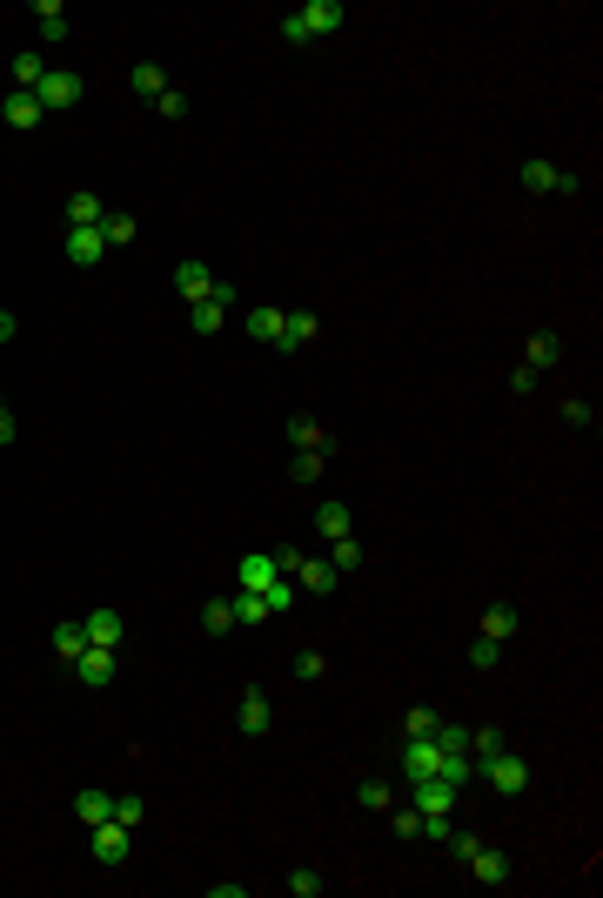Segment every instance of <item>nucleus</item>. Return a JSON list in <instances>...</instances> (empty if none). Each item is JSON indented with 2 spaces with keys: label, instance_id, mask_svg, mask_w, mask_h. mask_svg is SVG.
Listing matches in <instances>:
<instances>
[{
  "label": "nucleus",
  "instance_id": "nucleus-36",
  "mask_svg": "<svg viewBox=\"0 0 603 898\" xmlns=\"http://www.w3.org/2000/svg\"><path fill=\"white\" fill-rule=\"evenodd\" d=\"M490 751H503V731H496V724H483V731H469V758L483 764Z\"/></svg>",
  "mask_w": 603,
  "mask_h": 898
},
{
  "label": "nucleus",
  "instance_id": "nucleus-24",
  "mask_svg": "<svg viewBox=\"0 0 603 898\" xmlns=\"http://www.w3.org/2000/svg\"><path fill=\"white\" fill-rule=\"evenodd\" d=\"M47 81V61L41 54H34V47H27V54H14V94H34Z\"/></svg>",
  "mask_w": 603,
  "mask_h": 898
},
{
  "label": "nucleus",
  "instance_id": "nucleus-16",
  "mask_svg": "<svg viewBox=\"0 0 603 898\" xmlns=\"http://www.w3.org/2000/svg\"><path fill=\"white\" fill-rule=\"evenodd\" d=\"M335 577H342V570H335L329 557H302V563H295V584H302V590H315V597H329V590H335Z\"/></svg>",
  "mask_w": 603,
  "mask_h": 898
},
{
  "label": "nucleus",
  "instance_id": "nucleus-11",
  "mask_svg": "<svg viewBox=\"0 0 603 898\" xmlns=\"http://www.w3.org/2000/svg\"><path fill=\"white\" fill-rule=\"evenodd\" d=\"M235 724H242V738H268V691L248 684L242 704H235Z\"/></svg>",
  "mask_w": 603,
  "mask_h": 898
},
{
  "label": "nucleus",
  "instance_id": "nucleus-5",
  "mask_svg": "<svg viewBox=\"0 0 603 898\" xmlns=\"http://www.w3.org/2000/svg\"><path fill=\"white\" fill-rule=\"evenodd\" d=\"M81 94H88V74H61V68H54L41 88H34V101H41L47 114H61V108H74Z\"/></svg>",
  "mask_w": 603,
  "mask_h": 898
},
{
  "label": "nucleus",
  "instance_id": "nucleus-10",
  "mask_svg": "<svg viewBox=\"0 0 603 898\" xmlns=\"http://www.w3.org/2000/svg\"><path fill=\"white\" fill-rule=\"evenodd\" d=\"M101 255H108V235H101V228H67V262H74V269H94Z\"/></svg>",
  "mask_w": 603,
  "mask_h": 898
},
{
  "label": "nucleus",
  "instance_id": "nucleus-41",
  "mask_svg": "<svg viewBox=\"0 0 603 898\" xmlns=\"http://www.w3.org/2000/svg\"><path fill=\"white\" fill-rule=\"evenodd\" d=\"M496 657H503V644H496V637H476V644H469V664H476V671H490Z\"/></svg>",
  "mask_w": 603,
  "mask_h": 898
},
{
  "label": "nucleus",
  "instance_id": "nucleus-47",
  "mask_svg": "<svg viewBox=\"0 0 603 898\" xmlns=\"http://www.w3.org/2000/svg\"><path fill=\"white\" fill-rule=\"evenodd\" d=\"M14 329H21V322H14V315H7V309H0V342H7V336H14Z\"/></svg>",
  "mask_w": 603,
  "mask_h": 898
},
{
  "label": "nucleus",
  "instance_id": "nucleus-18",
  "mask_svg": "<svg viewBox=\"0 0 603 898\" xmlns=\"http://www.w3.org/2000/svg\"><path fill=\"white\" fill-rule=\"evenodd\" d=\"M315 530H322V543L356 537V517H349V503H315Z\"/></svg>",
  "mask_w": 603,
  "mask_h": 898
},
{
  "label": "nucleus",
  "instance_id": "nucleus-45",
  "mask_svg": "<svg viewBox=\"0 0 603 898\" xmlns=\"http://www.w3.org/2000/svg\"><path fill=\"white\" fill-rule=\"evenodd\" d=\"M248 892H255L248 878H215V898H248Z\"/></svg>",
  "mask_w": 603,
  "mask_h": 898
},
{
  "label": "nucleus",
  "instance_id": "nucleus-43",
  "mask_svg": "<svg viewBox=\"0 0 603 898\" xmlns=\"http://www.w3.org/2000/svg\"><path fill=\"white\" fill-rule=\"evenodd\" d=\"M155 108H161V121H188V94H181V88H168V94L155 101Z\"/></svg>",
  "mask_w": 603,
  "mask_h": 898
},
{
  "label": "nucleus",
  "instance_id": "nucleus-21",
  "mask_svg": "<svg viewBox=\"0 0 603 898\" xmlns=\"http://www.w3.org/2000/svg\"><path fill=\"white\" fill-rule=\"evenodd\" d=\"M74 818H81V825H108V818H114V798H108L101 785L74 791Z\"/></svg>",
  "mask_w": 603,
  "mask_h": 898
},
{
  "label": "nucleus",
  "instance_id": "nucleus-31",
  "mask_svg": "<svg viewBox=\"0 0 603 898\" xmlns=\"http://www.w3.org/2000/svg\"><path fill=\"white\" fill-rule=\"evenodd\" d=\"M275 610H268L262 590H235V624H268Z\"/></svg>",
  "mask_w": 603,
  "mask_h": 898
},
{
  "label": "nucleus",
  "instance_id": "nucleus-35",
  "mask_svg": "<svg viewBox=\"0 0 603 898\" xmlns=\"http://www.w3.org/2000/svg\"><path fill=\"white\" fill-rule=\"evenodd\" d=\"M282 885H289L295 898H315V892H322V872H315V865H295V872L282 878Z\"/></svg>",
  "mask_w": 603,
  "mask_h": 898
},
{
  "label": "nucleus",
  "instance_id": "nucleus-30",
  "mask_svg": "<svg viewBox=\"0 0 603 898\" xmlns=\"http://www.w3.org/2000/svg\"><path fill=\"white\" fill-rule=\"evenodd\" d=\"M476 637H496V644H510V637H516V610H510V604H490V610H483V630H476Z\"/></svg>",
  "mask_w": 603,
  "mask_h": 898
},
{
  "label": "nucleus",
  "instance_id": "nucleus-4",
  "mask_svg": "<svg viewBox=\"0 0 603 898\" xmlns=\"http://www.w3.org/2000/svg\"><path fill=\"white\" fill-rule=\"evenodd\" d=\"M443 764H449V751L436 738H402V771H409V785H416V778H443Z\"/></svg>",
  "mask_w": 603,
  "mask_h": 898
},
{
  "label": "nucleus",
  "instance_id": "nucleus-38",
  "mask_svg": "<svg viewBox=\"0 0 603 898\" xmlns=\"http://www.w3.org/2000/svg\"><path fill=\"white\" fill-rule=\"evenodd\" d=\"M329 563H335V570H356V563H362V543H356V537H335V543H329Z\"/></svg>",
  "mask_w": 603,
  "mask_h": 898
},
{
  "label": "nucleus",
  "instance_id": "nucleus-14",
  "mask_svg": "<svg viewBox=\"0 0 603 898\" xmlns=\"http://www.w3.org/2000/svg\"><path fill=\"white\" fill-rule=\"evenodd\" d=\"M275 584H282L275 557H242L235 563V590H275Z\"/></svg>",
  "mask_w": 603,
  "mask_h": 898
},
{
  "label": "nucleus",
  "instance_id": "nucleus-39",
  "mask_svg": "<svg viewBox=\"0 0 603 898\" xmlns=\"http://www.w3.org/2000/svg\"><path fill=\"white\" fill-rule=\"evenodd\" d=\"M356 798H362V805H369V811H389V805H396V798H389V785H382V778H362V785H356Z\"/></svg>",
  "mask_w": 603,
  "mask_h": 898
},
{
  "label": "nucleus",
  "instance_id": "nucleus-27",
  "mask_svg": "<svg viewBox=\"0 0 603 898\" xmlns=\"http://www.w3.org/2000/svg\"><path fill=\"white\" fill-rule=\"evenodd\" d=\"M34 21H41V41H67V7L61 0H34Z\"/></svg>",
  "mask_w": 603,
  "mask_h": 898
},
{
  "label": "nucleus",
  "instance_id": "nucleus-22",
  "mask_svg": "<svg viewBox=\"0 0 603 898\" xmlns=\"http://www.w3.org/2000/svg\"><path fill=\"white\" fill-rule=\"evenodd\" d=\"M128 81H134V94H141V101H161V94H168V74H161V61H134Z\"/></svg>",
  "mask_w": 603,
  "mask_h": 898
},
{
  "label": "nucleus",
  "instance_id": "nucleus-6",
  "mask_svg": "<svg viewBox=\"0 0 603 898\" xmlns=\"http://www.w3.org/2000/svg\"><path fill=\"white\" fill-rule=\"evenodd\" d=\"M114 671H121V664H114V651H108V644H88V651L74 657V677H81L88 691H108V684H114Z\"/></svg>",
  "mask_w": 603,
  "mask_h": 898
},
{
  "label": "nucleus",
  "instance_id": "nucleus-40",
  "mask_svg": "<svg viewBox=\"0 0 603 898\" xmlns=\"http://www.w3.org/2000/svg\"><path fill=\"white\" fill-rule=\"evenodd\" d=\"M563 423H570V429H590V423H597V409L583 403V396H563Z\"/></svg>",
  "mask_w": 603,
  "mask_h": 898
},
{
  "label": "nucleus",
  "instance_id": "nucleus-3",
  "mask_svg": "<svg viewBox=\"0 0 603 898\" xmlns=\"http://www.w3.org/2000/svg\"><path fill=\"white\" fill-rule=\"evenodd\" d=\"M516 181H523L530 195H577L583 188V175H570V168H557V161H536V155L516 168Z\"/></svg>",
  "mask_w": 603,
  "mask_h": 898
},
{
  "label": "nucleus",
  "instance_id": "nucleus-12",
  "mask_svg": "<svg viewBox=\"0 0 603 898\" xmlns=\"http://www.w3.org/2000/svg\"><path fill=\"white\" fill-rule=\"evenodd\" d=\"M228 302H235V289H228V282H215V295H208V302H195V336H215V329H222V322H228Z\"/></svg>",
  "mask_w": 603,
  "mask_h": 898
},
{
  "label": "nucleus",
  "instance_id": "nucleus-33",
  "mask_svg": "<svg viewBox=\"0 0 603 898\" xmlns=\"http://www.w3.org/2000/svg\"><path fill=\"white\" fill-rule=\"evenodd\" d=\"M141 818H148V798H141V791H121V798H114V825H141Z\"/></svg>",
  "mask_w": 603,
  "mask_h": 898
},
{
  "label": "nucleus",
  "instance_id": "nucleus-28",
  "mask_svg": "<svg viewBox=\"0 0 603 898\" xmlns=\"http://www.w3.org/2000/svg\"><path fill=\"white\" fill-rule=\"evenodd\" d=\"M201 630H208V637H228V630H235V597H208V610H201Z\"/></svg>",
  "mask_w": 603,
  "mask_h": 898
},
{
  "label": "nucleus",
  "instance_id": "nucleus-9",
  "mask_svg": "<svg viewBox=\"0 0 603 898\" xmlns=\"http://www.w3.org/2000/svg\"><path fill=\"white\" fill-rule=\"evenodd\" d=\"M81 630H88V644H108V651H121V637H128V617H121V610H88V617H81Z\"/></svg>",
  "mask_w": 603,
  "mask_h": 898
},
{
  "label": "nucleus",
  "instance_id": "nucleus-23",
  "mask_svg": "<svg viewBox=\"0 0 603 898\" xmlns=\"http://www.w3.org/2000/svg\"><path fill=\"white\" fill-rule=\"evenodd\" d=\"M0 114H7V128H41V121H47V108L34 101V94H7V108H0Z\"/></svg>",
  "mask_w": 603,
  "mask_h": 898
},
{
  "label": "nucleus",
  "instance_id": "nucleus-17",
  "mask_svg": "<svg viewBox=\"0 0 603 898\" xmlns=\"http://www.w3.org/2000/svg\"><path fill=\"white\" fill-rule=\"evenodd\" d=\"M557 362H563V336H557V329H536L523 369H536V376H543V369H557Z\"/></svg>",
  "mask_w": 603,
  "mask_h": 898
},
{
  "label": "nucleus",
  "instance_id": "nucleus-42",
  "mask_svg": "<svg viewBox=\"0 0 603 898\" xmlns=\"http://www.w3.org/2000/svg\"><path fill=\"white\" fill-rule=\"evenodd\" d=\"M322 463H329V456H315V449H302V456H295V483H315V476H322Z\"/></svg>",
  "mask_w": 603,
  "mask_h": 898
},
{
  "label": "nucleus",
  "instance_id": "nucleus-7",
  "mask_svg": "<svg viewBox=\"0 0 603 898\" xmlns=\"http://www.w3.org/2000/svg\"><path fill=\"white\" fill-rule=\"evenodd\" d=\"M456 798H463V791L449 785V778H416V798H409V805L423 811V818H449V811H456Z\"/></svg>",
  "mask_w": 603,
  "mask_h": 898
},
{
  "label": "nucleus",
  "instance_id": "nucleus-1",
  "mask_svg": "<svg viewBox=\"0 0 603 898\" xmlns=\"http://www.w3.org/2000/svg\"><path fill=\"white\" fill-rule=\"evenodd\" d=\"M342 27H349V7H342V0H302V7L282 14V41L309 47V41H322V34H342Z\"/></svg>",
  "mask_w": 603,
  "mask_h": 898
},
{
  "label": "nucleus",
  "instance_id": "nucleus-2",
  "mask_svg": "<svg viewBox=\"0 0 603 898\" xmlns=\"http://www.w3.org/2000/svg\"><path fill=\"white\" fill-rule=\"evenodd\" d=\"M476 778H483L490 791H503V798H516V791L530 785V758H516L510 744H503V751H490V758L476 764Z\"/></svg>",
  "mask_w": 603,
  "mask_h": 898
},
{
  "label": "nucleus",
  "instance_id": "nucleus-26",
  "mask_svg": "<svg viewBox=\"0 0 603 898\" xmlns=\"http://www.w3.org/2000/svg\"><path fill=\"white\" fill-rule=\"evenodd\" d=\"M248 336L268 342V349H282V309H248Z\"/></svg>",
  "mask_w": 603,
  "mask_h": 898
},
{
  "label": "nucleus",
  "instance_id": "nucleus-20",
  "mask_svg": "<svg viewBox=\"0 0 603 898\" xmlns=\"http://www.w3.org/2000/svg\"><path fill=\"white\" fill-rule=\"evenodd\" d=\"M101 215H108V208H101L94 188H74V195H67V228H101Z\"/></svg>",
  "mask_w": 603,
  "mask_h": 898
},
{
  "label": "nucleus",
  "instance_id": "nucleus-44",
  "mask_svg": "<svg viewBox=\"0 0 603 898\" xmlns=\"http://www.w3.org/2000/svg\"><path fill=\"white\" fill-rule=\"evenodd\" d=\"M322 671H329V657H322V651H302V657H295V677H302V684H315Z\"/></svg>",
  "mask_w": 603,
  "mask_h": 898
},
{
  "label": "nucleus",
  "instance_id": "nucleus-8",
  "mask_svg": "<svg viewBox=\"0 0 603 898\" xmlns=\"http://www.w3.org/2000/svg\"><path fill=\"white\" fill-rule=\"evenodd\" d=\"M128 852H134L128 825H114V818H108V825H94V865H108V872H114V865H128Z\"/></svg>",
  "mask_w": 603,
  "mask_h": 898
},
{
  "label": "nucleus",
  "instance_id": "nucleus-25",
  "mask_svg": "<svg viewBox=\"0 0 603 898\" xmlns=\"http://www.w3.org/2000/svg\"><path fill=\"white\" fill-rule=\"evenodd\" d=\"M101 235H108V248H128L134 235H141V222H134L128 208H108V215H101Z\"/></svg>",
  "mask_w": 603,
  "mask_h": 898
},
{
  "label": "nucleus",
  "instance_id": "nucleus-46",
  "mask_svg": "<svg viewBox=\"0 0 603 898\" xmlns=\"http://www.w3.org/2000/svg\"><path fill=\"white\" fill-rule=\"evenodd\" d=\"M14 436H21V423H14V409H7V403H0V449H7V443H14Z\"/></svg>",
  "mask_w": 603,
  "mask_h": 898
},
{
  "label": "nucleus",
  "instance_id": "nucleus-32",
  "mask_svg": "<svg viewBox=\"0 0 603 898\" xmlns=\"http://www.w3.org/2000/svg\"><path fill=\"white\" fill-rule=\"evenodd\" d=\"M81 651H88V630H81V624H54V657H61V664H74Z\"/></svg>",
  "mask_w": 603,
  "mask_h": 898
},
{
  "label": "nucleus",
  "instance_id": "nucleus-29",
  "mask_svg": "<svg viewBox=\"0 0 603 898\" xmlns=\"http://www.w3.org/2000/svg\"><path fill=\"white\" fill-rule=\"evenodd\" d=\"M302 342H315V315H309V309L282 315V356H289V349H302Z\"/></svg>",
  "mask_w": 603,
  "mask_h": 898
},
{
  "label": "nucleus",
  "instance_id": "nucleus-13",
  "mask_svg": "<svg viewBox=\"0 0 603 898\" xmlns=\"http://www.w3.org/2000/svg\"><path fill=\"white\" fill-rule=\"evenodd\" d=\"M175 289L188 295V302H208V295H215V269L188 255V262H181V269H175Z\"/></svg>",
  "mask_w": 603,
  "mask_h": 898
},
{
  "label": "nucleus",
  "instance_id": "nucleus-37",
  "mask_svg": "<svg viewBox=\"0 0 603 898\" xmlns=\"http://www.w3.org/2000/svg\"><path fill=\"white\" fill-rule=\"evenodd\" d=\"M436 711H429V704H416V711H409V718H402V738H429V731H436Z\"/></svg>",
  "mask_w": 603,
  "mask_h": 898
},
{
  "label": "nucleus",
  "instance_id": "nucleus-19",
  "mask_svg": "<svg viewBox=\"0 0 603 898\" xmlns=\"http://www.w3.org/2000/svg\"><path fill=\"white\" fill-rule=\"evenodd\" d=\"M289 443H295V449H315V456H329V449H335V436H329L322 423H315V416H289Z\"/></svg>",
  "mask_w": 603,
  "mask_h": 898
},
{
  "label": "nucleus",
  "instance_id": "nucleus-15",
  "mask_svg": "<svg viewBox=\"0 0 603 898\" xmlns=\"http://www.w3.org/2000/svg\"><path fill=\"white\" fill-rule=\"evenodd\" d=\"M463 865H469L476 878H483V885H510V858L496 852V845H476V852H469Z\"/></svg>",
  "mask_w": 603,
  "mask_h": 898
},
{
  "label": "nucleus",
  "instance_id": "nucleus-34",
  "mask_svg": "<svg viewBox=\"0 0 603 898\" xmlns=\"http://www.w3.org/2000/svg\"><path fill=\"white\" fill-rule=\"evenodd\" d=\"M389 831H396V838H423V811H416V805H389Z\"/></svg>",
  "mask_w": 603,
  "mask_h": 898
}]
</instances>
